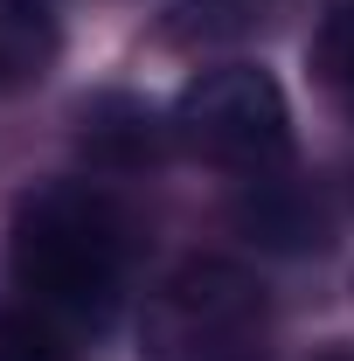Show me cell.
Returning <instances> with one entry per match:
<instances>
[{
	"instance_id": "obj_2",
	"label": "cell",
	"mask_w": 354,
	"mask_h": 361,
	"mask_svg": "<svg viewBox=\"0 0 354 361\" xmlns=\"http://www.w3.org/2000/svg\"><path fill=\"white\" fill-rule=\"evenodd\" d=\"M139 361H271L264 285L229 257L181 264L146 306Z\"/></svg>"
},
{
	"instance_id": "obj_4",
	"label": "cell",
	"mask_w": 354,
	"mask_h": 361,
	"mask_svg": "<svg viewBox=\"0 0 354 361\" xmlns=\"http://www.w3.org/2000/svg\"><path fill=\"white\" fill-rule=\"evenodd\" d=\"M160 118L126 97V90H111V97H90L84 104V153L97 167H153L160 160Z\"/></svg>"
},
{
	"instance_id": "obj_6",
	"label": "cell",
	"mask_w": 354,
	"mask_h": 361,
	"mask_svg": "<svg viewBox=\"0 0 354 361\" xmlns=\"http://www.w3.org/2000/svg\"><path fill=\"white\" fill-rule=\"evenodd\" d=\"M243 223L257 229L264 243H285V250H306L319 243V209H312V195H299L292 180H257V195L243 202Z\"/></svg>"
},
{
	"instance_id": "obj_7",
	"label": "cell",
	"mask_w": 354,
	"mask_h": 361,
	"mask_svg": "<svg viewBox=\"0 0 354 361\" xmlns=\"http://www.w3.org/2000/svg\"><path fill=\"white\" fill-rule=\"evenodd\" d=\"M312 77L354 97V0H326L312 28Z\"/></svg>"
},
{
	"instance_id": "obj_8",
	"label": "cell",
	"mask_w": 354,
	"mask_h": 361,
	"mask_svg": "<svg viewBox=\"0 0 354 361\" xmlns=\"http://www.w3.org/2000/svg\"><path fill=\"white\" fill-rule=\"evenodd\" d=\"M0 361H70V348L49 334V319L35 313H0Z\"/></svg>"
},
{
	"instance_id": "obj_1",
	"label": "cell",
	"mask_w": 354,
	"mask_h": 361,
	"mask_svg": "<svg viewBox=\"0 0 354 361\" xmlns=\"http://www.w3.org/2000/svg\"><path fill=\"white\" fill-rule=\"evenodd\" d=\"M7 271L28 306L63 326H104L133 271V223L90 180H42L14 202Z\"/></svg>"
},
{
	"instance_id": "obj_5",
	"label": "cell",
	"mask_w": 354,
	"mask_h": 361,
	"mask_svg": "<svg viewBox=\"0 0 354 361\" xmlns=\"http://www.w3.org/2000/svg\"><path fill=\"white\" fill-rule=\"evenodd\" d=\"M56 14L42 0H0V90L42 84L56 63Z\"/></svg>"
},
{
	"instance_id": "obj_3",
	"label": "cell",
	"mask_w": 354,
	"mask_h": 361,
	"mask_svg": "<svg viewBox=\"0 0 354 361\" xmlns=\"http://www.w3.org/2000/svg\"><path fill=\"white\" fill-rule=\"evenodd\" d=\"M174 139L216 167L271 174L292 146V111H285V90L257 63H222L174 97Z\"/></svg>"
}]
</instances>
